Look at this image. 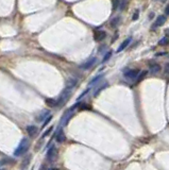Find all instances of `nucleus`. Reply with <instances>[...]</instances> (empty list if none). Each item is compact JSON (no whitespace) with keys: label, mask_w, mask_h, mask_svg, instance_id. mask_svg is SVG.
<instances>
[{"label":"nucleus","mask_w":169,"mask_h":170,"mask_svg":"<svg viewBox=\"0 0 169 170\" xmlns=\"http://www.w3.org/2000/svg\"><path fill=\"white\" fill-rule=\"evenodd\" d=\"M51 119H52V115H49L48 117H47V119L45 120V121L43 122V125H42V128H45V127H47L48 125V123H49L50 121H51Z\"/></svg>","instance_id":"obj_21"},{"label":"nucleus","mask_w":169,"mask_h":170,"mask_svg":"<svg viewBox=\"0 0 169 170\" xmlns=\"http://www.w3.org/2000/svg\"><path fill=\"white\" fill-rule=\"evenodd\" d=\"M37 131H39V129L34 125H30L27 127V133H28L29 136H31V137H34V136L37 134Z\"/></svg>","instance_id":"obj_9"},{"label":"nucleus","mask_w":169,"mask_h":170,"mask_svg":"<svg viewBox=\"0 0 169 170\" xmlns=\"http://www.w3.org/2000/svg\"><path fill=\"white\" fill-rule=\"evenodd\" d=\"M46 104L50 108H55V106H57V100L48 98V99H46Z\"/></svg>","instance_id":"obj_15"},{"label":"nucleus","mask_w":169,"mask_h":170,"mask_svg":"<svg viewBox=\"0 0 169 170\" xmlns=\"http://www.w3.org/2000/svg\"><path fill=\"white\" fill-rule=\"evenodd\" d=\"M111 56H112V52H111V51H110V52H107V53H106L105 56H103L102 62H103V63L107 62V61H109V60H110V58H111Z\"/></svg>","instance_id":"obj_24"},{"label":"nucleus","mask_w":169,"mask_h":170,"mask_svg":"<svg viewBox=\"0 0 169 170\" xmlns=\"http://www.w3.org/2000/svg\"><path fill=\"white\" fill-rule=\"evenodd\" d=\"M29 147H30V140H29L28 138H22L21 139V142H19L18 147L15 149L14 155L15 156H21L22 154H25V153L29 150Z\"/></svg>","instance_id":"obj_1"},{"label":"nucleus","mask_w":169,"mask_h":170,"mask_svg":"<svg viewBox=\"0 0 169 170\" xmlns=\"http://www.w3.org/2000/svg\"><path fill=\"white\" fill-rule=\"evenodd\" d=\"M161 66H160L159 64H156V63H154V64H151L150 65V71H151L152 73H159L160 71H161Z\"/></svg>","instance_id":"obj_13"},{"label":"nucleus","mask_w":169,"mask_h":170,"mask_svg":"<svg viewBox=\"0 0 169 170\" xmlns=\"http://www.w3.org/2000/svg\"><path fill=\"white\" fill-rule=\"evenodd\" d=\"M105 35L106 33L102 30H98V31H96L94 33V39H95L96 42H101L103 41L104 38H105Z\"/></svg>","instance_id":"obj_8"},{"label":"nucleus","mask_w":169,"mask_h":170,"mask_svg":"<svg viewBox=\"0 0 169 170\" xmlns=\"http://www.w3.org/2000/svg\"><path fill=\"white\" fill-rule=\"evenodd\" d=\"M147 75H148V71H147V70H143V71H141L139 75L137 76V78H136V82H137V83L141 82V81L144 80L145 78L147 77Z\"/></svg>","instance_id":"obj_14"},{"label":"nucleus","mask_w":169,"mask_h":170,"mask_svg":"<svg viewBox=\"0 0 169 170\" xmlns=\"http://www.w3.org/2000/svg\"><path fill=\"white\" fill-rule=\"evenodd\" d=\"M29 162H30V156H28V157L26 158V162H25V161H24V162H22V164H21V167H22V170H24V169H25V168H26V167L28 166Z\"/></svg>","instance_id":"obj_25"},{"label":"nucleus","mask_w":169,"mask_h":170,"mask_svg":"<svg viewBox=\"0 0 169 170\" xmlns=\"http://www.w3.org/2000/svg\"><path fill=\"white\" fill-rule=\"evenodd\" d=\"M128 4V0H120V4H119V7H120V11H122L126 9Z\"/></svg>","instance_id":"obj_18"},{"label":"nucleus","mask_w":169,"mask_h":170,"mask_svg":"<svg viewBox=\"0 0 169 170\" xmlns=\"http://www.w3.org/2000/svg\"><path fill=\"white\" fill-rule=\"evenodd\" d=\"M169 43V38L167 37V36H166V37H164V38H162V39H161V41H160V45L161 46H163V45H167V44H168Z\"/></svg>","instance_id":"obj_23"},{"label":"nucleus","mask_w":169,"mask_h":170,"mask_svg":"<svg viewBox=\"0 0 169 170\" xmlns=\"http://www.w3.org/2000/svg\"><path fill=\"white\" fill-rule=\"evenodd\" d=\"M131 41H132V37H128V38H126L124 41H123L122 43H121V45L118 47V49H117V52H120V51H122V50H124V49L127 48L128 47V45L131 43Z\"/></svg>","instance_id":"obj_10"},{"label":"nucleus","mask_w":169,"mask_h":170,"mask_svg":"<svg viewBox=\"0 0 169 170\" xmlns=\"http://www.w3.org/2000/svg\"><path fill=\"white\" fill-rule=\"evenodd\" d=\"M46 170H59V168H54V167H49V168H47Z\"/></svg>","instance_id":"obj_33"},{"label":"nucleus","mask_w":169,"mask_h":170,"mask_svg":"<svg viewBox=\"0 0 169 170\" xmlns=\"http://www.w3.org/2000/svg\"><path fill=\"white\" fill-rule=\"evenodd\" d=\"M70 93H71V89L68 88V87H66V88L61 93L60 97L57 99V106H63L64 104L66 103L67 100L70 97Z\"/></svg>","instance_id":"obj_2"},{"label":"nucleus","mask_w":169,"mask_h":170,"mask_svg":"<svg viewBox=\"0 0 169 170\" xmlns=\"http://www.w3.org/2000/svg\"><path fill=\"white\" fill-rule=\"evenodd\" d=\"M165 14L166 15L169 14V4H167V7H165Z\"/></svg>","instance_id":"obj_32"},{"label":"nucleus","mask_w":169,"mask_h":170,"mask_svg":"<svg viewBox=\"0 0 169 170\" xmlns=\"http://www.w3.org/2000/svg\"><path fill=\"white\" fill-rule=\"evenodd\" d=\"M0 170H4V169H0Z\"/></svg>","instance_id":"obj_34"},{"label":"nucleus","mask_w":169,"mask_h":170,"mask_svg":"<svg viewBox=\"0 0 169 170\" xmlns=\"http://www.w3.org/2000/svg\"><path fill=\"white\" fill-rule=\"evenodd\" d=\"M106 87H107V83H105L104 85H102V86H100V88H98V89H97L95 93H94V96H95V97H97V96H98V95L100 94V93H101V91H102L104 88H106Z\"/></svg>","instance_id":"obj_17"},{"label":"nucleus","mask_w":169,"mask_h":170,"mask_svg":"<svg viewBox=\"0 0 169 170\" xmlns=\"http://www.w3.org/2000/svg\"><path fill=\"white\" fill-rule=\"evenodd\" d=\"M76 84H77V80H76V79H69V80L67 81V86L66 87L72 89V88L76 86Z\"/></svg>","instance_id":"obj_16"},{"label":"nucleus","mask_w":169,"mask_h":170,"mask_svg":"<svg viewBox=\"0 0 169 170\" xmlns=\"http://www.w3.org/2000/svg\"><path fill=\"white\" fill-rule=\"evenodd\" d=\"M96 61H97V59L96 58H92V59H89L88 61H86L85 63H83L82 65H80V68L83 70H87L89 69V68H92L93 65L96 63Z\"/></svg>","instance_id":"obj_6"},{"label":"nucleus","mask_w":169,"mask_h":170,"mask_svg":"<svg viewBox=\"0 0 169 170\" xmlns=\"http://www.w3.org/2000/svg\"><path fill=\"white\" fill-rule=\"evenodd\" d=\"M50 115V112L49 111H47V110H45V111H43L41 114L39 115V117H37V121H45L47 119V117Z\"/></svg>","instance_id":"obj_12"},{"label":"nucleus","mask_w":169,"mask_h":170,"mask_svg":"<svg viewBox=\"0 0 169 170\" xmlns=\"http://www.w3.org/2000/svg\"><path fill=\"white\" fill-rule=\"evenodd\" d=\"M118 21H119V18H118V17L114 18V20L111 21V24H112L113 27H115V26H116V24H117V22H118Z\"/></svg>","instance_id":"obj_29"},{"label":"nucleus","mask_w":169,"mask_h":170,"mask_svg":"<svg viewBox=\"0 0 169 170\" xmlns=\"http://www.w3.org/2000/svg\"><path fill=\"white\" fill-rule=\"evenodd\" d=\"M52 130H53V127H50V128H48L46 130V131H45V132H44V134H43L42 135V138H45V137H46V136H48L50 134V133L52 132Z\"/></svg>","instance_id":"obj_20"},{"label":"nucleus","mask_w":169,"mask_h":170,"mask_svg":"<svg viewBox=\"0 0 169 170\" xmlns=\"http://www.w3.org/2000/svg\"><path fill=\"white\" fill-rule=\"evenodd\" d=\"M72 111H70V110H68V111L65 113V114L63 115V117H62V119H61V125H67V123L69 122V120H70V118L72 117Z\"/></svg>","instance_id":"obj_5"},{"label":"nucleus","mask_w":169,"mask_h":170,"mask_svg":"<svg viewBox=\"0 0 169 170\" xmlns=\"http://www.w3.org/2000/svg\"><path fill=\"white\" fill-rule=\"evenodd\" d=\"M165 72L167 73V75H169V63H167L165 65Z\"/></svg>","instance_id":"obj_31"},{"label":"nucleus","mask_w":169,"mask_h":170,"mask_svg":"<svg viewBox=\"0 0 169 170\" xmlns=\"http://www.w3.org/2000/svg\"><path fill=\"white\" fill-rule=\"evenodd\" d=\"M88 91H89V88H87L86 90H84V91H83V93H82V94L80 95V96H79V98H78V100H81V99H82L83 97H84L85 95H87Z\"/></svg>","instance_id":"obj_28"},{"label":"nucleus","mask_w":169,"mask_h":170,"mask_svg":"<svg viewBox=\"0 0 169 170\" xmlns=\"http://www.w3.org/2000/svg\"><path fill=\"white\" fill-rule=\"evenodd\" d=\"M139 70L138 69H129L127 71L123 72V76L126 79H130V80H133V79H136L137 76L139 75Z\"/></svg>","instance_id":"obj_4"},{"label":"nucleus","mask_w":169,"mask_h":170,"mask_svg":"<svg viewBox=\"0 0 169 170\" xmlns=\"http://www.w3.org/2000/svg\"><path fill=\"white\" fill-rule=\"evenodd\" d=\"M103 77V75H99V76H97L96 77V78H94V79H93L92 81H91V85H93V84H96V83H98V81L100 80V79H101V78H102Z\"/></svg>","instance_id":"obj_22"},{"label":"nucleus","mask_w":169,"mask_h":170,"mask_svg":"<svg viewBox=\"0 0 169 170\" xmlns=\"http://www.w3.org/2000/svg\"><path fill=\"white\" fill-rule=\"evenodd\" d=\"M9 163H13V162H12V161H10L9 158H4V160H2L1 162H0V166L5 165V164H9Z\"/></svg>","instance_id":"obj_27"},{"label":"nucleus","mask_w":169,"mask_h":170,"mask_svg":"<svg viewBox=\"0 0 169 170\" xmlns=\"http://www.w3.org/2000/svg\"><path fill=\"white\" fill-rule=\"evenodd\" d=\"M165 22H166V17L163 16V15H161V16H159V17L156 18L155 24H153V28H154V27H161V26H163Z\"/></svg>","instance_id":"obj_11"},{"label":"nucleus","mask_w":169,"mask_h":170,"mask_svg":"<svg viewBox=\"0 0 169 170\" xmlns=\"http://www.w3.org/2000/svg\"><path fill=\"white\" fill-rule=\"evenodd\" d=\"M138 16H139V11L136 10V11H135V12H134V14H133V17H132V19H133L134 21H135V20H137Z\"/></svg>","instance_id":"obj_26"},{"label":"nucleus","mask_w":169,"mask_h":170,"mask_svg":"<svg viewBox=\"0 0 169 170\" xmlns=\"http://www.w3.org/2000/svg\"><path fill=\"white\" fill-rule=\"evenodd\" d=\"M55 139L59 144H63V142L66 140V136H65V133H64L63 129L62 128H60L59 130H57L56 135H55Z\"/></svg>","instance_id":"obj_7"},{"label":"nucleus","mask_w":169,"mask_h":170,"mask_svg":"<svg viewBox=\"0 0 169 170\" xmlns=\"http://www.w3.org/2000/svg\"><path fill=\"white\" fill-rule=\"evenodd\" d=\"M57 157V149L55 146H51L47 152V160L49 162H54Z\"/></svg>","instance_id":"obj_3"},{"label":"nucleus","mask_w":169,"mask_h":170,"mask_svg":"<svg viewBox=\"0 0 169 170\" xmlns=\"http://www.w3.org/2000/svg\"><path fill=\"white\" fill-rule=\"evenodd\" d=\"M80 108H81V110H88V108H89V106H88L87 104L81 103V105H80Z\"/></svg>","instance_id":"obj_30"},{"label":"nucleus","mask_w":169,"mask_h":170,"mask_svg":"<svg viewBox=\"0 0 169 170\" xmlns=\"http://www.w3.org/2000/svg\"><path fill=\"white\" fill-rule=\"evenodd\" d=\"M112 4H113V10L114 11L117 10V7H119L120 4V0H112Z\"/></svg>","instance_id":"obj_19"}]
</instances>
